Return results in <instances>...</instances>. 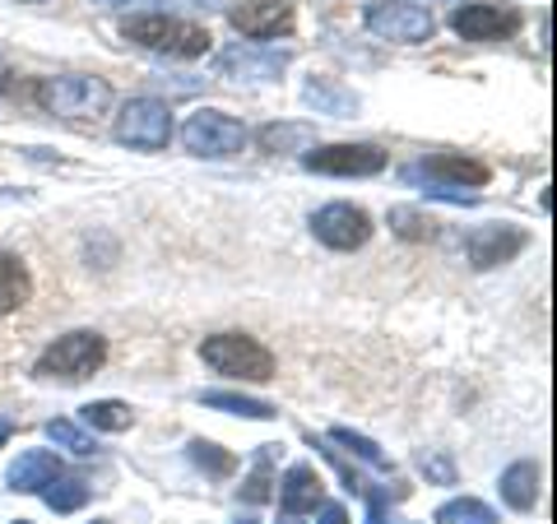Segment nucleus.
<instances>
[{
  "instance_id": "1",
  "label": "nucleus",
  "mask_w": 557,
  "mask_h": 524,
  "mask_svg": "<svg viewBox=\"0 0 557 524\" xmlns=\"http://www.w3.org/2000/svg\"><path fill=\"white\" fill-rule=\"evenodd\" d=\"M131 42H139L145 51H159V57H177V61H196L209 51V28L200 24H186V20H172V14H135V20L121 24Z\"/></svg>"
},
{
  "instance_id": "2",
  "label": "nucleus",
  "mask_w": 557,
  "mask_h": 524,
  "mask_svg": "<svg viewBox=\"0 0 557 524\" xmlns=\"http://www.w3.org/2000/svg\"><path fill=\"white\" fill-rule=\"evenodd\" d=\"M102 362H108V339H102L98 329H75V335H61L57 344L42 348L33 376H42V380H89Z\"/></svg>"
},
{
  "instance_id": "3",
  "label": "nucleus",
  "mask_w": 557,
  "mask_h": 524,
  "mask_svg": "<svg viewBox=\"0 0 557 524\" xmlns=\"http://www.w3.org/2000/svg\"><path fill=\"white\" fill-rule=\"evenodd\" d=\"M38 102L51 116L94 121V116L108 112L112 89H108V79H98V75H57V79L38 84Z\"/></svg>"
},
{
  "instance_id": "4",
  "label": "nucleus",
  "mask_w": 557,
  "mask_h": 524,
  "mask_svg": "<svg viewBox=\"0 0 557 524\" xmlns=\"http://www.w3.org/2000/svg\"><path fill=\"white\" fill-rule=\"evenodd\" d=\"M205 366L233 380H274V353L251 335H209L200 344Z\"/></svg>"
},
{
  "instance_id": "5",
  "label": "nucleus",
  "mask_w": 557,
  "mask_h": 524,
  "mask_svg": "<svg viewBox=\"0 0 557 524\" xmlns=\"http://www.w3.org/2000/svg\"><path fill=\"white\" fill-rule=\"evenodd\" d=\"M182 145L196 159H233L247 145V126L237 116L219 112V108H196L182 126Z\"/></svg>"
},
{
  "instance_id": "6",
  "label": "nucleus",
  "mask_w": 557,
  "mask_h": 524,
  "mask_svg": "<svg viewBox=\"0 0 557 524\" xmlns=\"http://www.w3.org/2000/svg\"><path fill=\"white\" fill-rule=\"evenodd\" d=\"M362 20H368V28L376 33V38L399 42V47L432 42V33H437V20H432V10L413 5V0H372Z\"/></svg>"
},
{
  "instance_id": "7",
  "label": "nucleus",
  "mask_w": 557,
  "mask_h": 524,
  "mask_svg": "<svg viewBox=\"0 0 557 524\" xmlns=\"http://www.w3.org/2000/svg\"><path fill=\"white\" fill-rule=\"evenodd\" d=\"M116 139H121V145H131V149H145V153L168 149V139H172L168 102H159V98H131L126 108H121V116H116Z\"/></svg>"
},
{
  "instance_id": "8",
  "label": "nucleus",
  "mask_w": 557,
  "mask_h": 524,
  "mask_svg": "<svg viewBox=\"0 0 557 524\" xmlns=\"http://www.w3.org/2000/svg\"><path fill=\"white\" fill-rule=\"evenodd\" d=\"M302 167L321 177H376L386 172V153L376 145H321L302 153Z\"/></svg>"
},
{
  "instance_id": "9",
  "label": "nucleus",
  "mask_w": 557,
  "mask_h": 524,
  "mask_svg": "<svg viewBox=\"0 0 557 524\" xmlns=\"http://www.w3.org/2000/svg\"><path fill=\"white\" fill-rule=\"evenodd\" d=\"M311 233H317V241L330 251H358V247H368V237H372V219H368V209H358V204H325L311 214Z\"/></svg>"
},
{
  "instance_id": "10",
  "label": "nucleus",
  "mask_w": 557,
  "mask_h": 524,
  "mask_svg": "<svg viewBox=\"0 0 557 524\" xmlns=\"http://www.w3.org/2000/svg\"><path fill=\"white\" fill-rule=\"evenodd\" d=\"M450 28L465 42H502L520 28V14L511 5H497V0H474V5H460L450 14Z\"/></svg>"
},
{
  "instance_id": "11",
  "label": "nucleus",
  "mask_w": 557,
  "mask_h": 524,
  "mask_svg": "<svg viewBox=\"0 0 557 524\" xmlns=\"http://www.w3.org/2000/svg\"><path fill=\"white\" fill-rule=\"evenodd\" d=\"M405 182L413 186H450V190H465V186H483L487 182V167L479 159H465V153H428L423 163L405 167Z\"/></svg>"
},
{
  "instance_id": "12",
  "label": "nucleus",
  "mask_w": 557,
  "mask_h": 524,
  "mask_svg": "<svg viewBox=\"0 0 557 524\" xmlns=\"http://www.w3.org/2000/svg\"><path fill=\"white\" fill-rule=\"evenodd\" d=\"M525 233L511 228V223H483V228L469 233L465 251H469V265L474 270H497V265H511V260L525 251Z\"/></svg>"
},
{
  "instance_id": "13",
  "label": "nucleus",
  "mask_w": 557,
  "mask_h": 524,
  "mask_svg": "<svg viewBox=\"0 0 557 524\" xmlns=\"http://www.w3.org/2000/svg\"><path fill=\"white\" fill-rule=\"evenodd\" d=\"M228 24L242 33V38L270 42V38H284L293 28V5L288 0H242V5L228 10Z\"/></svg>"
},
{
  "instance_id": "14",
  "label": "nucleus",
  "mask_w": 557,
  "mask_h": 524,
  "mask_svg": "<svg viewBox=\"0 0 557 524\" xmlns=\"http://www.w3.org/2000/svg\"><path fill=\"white\" fill-rule=\"evenodd\" d=\"M288 70V51H251V47H233L219 57V75L228 79H278Z\"/></svg>"
},
{
  "instance_id": "15",
  "label": "nucleus",
  "mask_w": 557,
  "mask_h": 524,
  "mask_svg": "<svg viewBox=\"0 0 557 524\" xmlns=\"http://www.w3.org/2000/svg\"><path fill=\"white\" fill-rule=\"evenodd\" d=\"M325 501V483L311 464H293L284 483H278V506H284L288 515H302V511H317Z\"/></svg>"
},
{
  "instance_id": "16",
  "label": "nucleus",
  "mask_w": 557,
  "mask_h": 524,
  "mask_svg": "<svg viewBox=\"0 0 557 524\" xmlns=\"http://www.w3.org/2000/svg\"><path fill=\"white\" fill-rule=\"evenodd\" d=\"M61 474V460L51 450H20V460L10 464V492H42V487Z\"/></svg>"
},
{
  "instance_id": "17",
  "label": "nucleus",
  "mask_w": 557,
  "mask_h": 524,
  "mask_svg": "<svg viewBox=\"0 0 557 524\" xmlns=\"http://www.w3.org/2000/svg\"><path fill=\"white\" fill-rule=\"evenodd\" d=\"M539 483H544V474H539V464L534 460H520L511 464L507 474H502V501L511 506V511H530V506L539 501Z\"/></svg>"
},
{
  "instance_id": "18",
  "label": "nucleus",
  "mask_w": 557,
  "mask_h": 524,
  "mask_svg": "<svg viewBox=\"0 0 557 524\" xmlns=\"http://www.w3.org/2000/svg\"><path fill=\"white\" fill-rule=\"evenodd\" d=\"M33 297V278H28V265L20 255H0V316L20 311Z\"/></svg>"
},
{
  "instance_id": "19",
  "label": "nucleus",
  "mask_w": 557,
  "mask_h": 524,
  "mask_svg": "<svg viewBox=\"0 0 557 524\" xmlns=\"http://www.w3.org/2000/svg\"><path fill=\"white\" fill-rule=\"evenodd\" d=\"M205 409H223V413H237V417H256V423H270V417H278L274 404H265V399H251V395H237V390H200L196 395Z\"/></svg>"
},
{
  "instance_id": "20",
  "label": "nucleus",
  "mask_w": 557,
  "mask_h": 524,
  "mask_svg": "<svg viewBox=\"0 0 557 524\" xmlns=\"http://www.w3.org/2000/svg\"><path fill=\"white\" fill-rule=\"evenodd\" d=\"M79 417H84L89 432H126L135 423L131 404H121V399H94V404L79 409Z\"/></svg>"
},
{
  "instance_id": "21",
  "label": "nucleus",
  "mask_w": 557,
  "mask_h": 524,
  "mask_svg": "<svg viewBox=\"0 0 557 524\" xmlns=\"http://www.w3.org/2000/svg\"><path fill=\"white\" fill-rule=\"evenodd\" d=\"M89 492H94V487L84 483V478L57 474V478H51V483L42 487V501H47V506H51V511H57V515H70V511H79V506L89 501Z\"/></svg>"
},
{
  "instance_id": "22",
  "label": "nucleus",
  "mask_w": 557,
  "mask_h": 524,
  "mask_svg": "<svg viewBox=\"0 0 557 524\" xmlns=\"http://www.w3.org/2000/svg\"><path fill=\"white\" fill-rule=\"evenodd\" d=\"M437 524H497V511L479 497H456L437 511Z\"/></svg>"
},
{
  "instance_id": "23",
  "label": "nucleus",
  "mask_w": 557,
  "mask_h": 524,
  "mask_svg": "<svg viewBox=\"0 0 557 524\" xmlns=\"http://www.w3.org/2000/svg\"><path fill=\"white\" fill-rule=\"evenodd\" d=\"M47 436H51V441H57L61 450H70V456H94V450H98L94 432H84L79 423H70V417H51Z\"/></svg>"
},
{
  "instance_id": "24",
  "label": "nucleus",
  "mask_w": 557,
  "mask_h": 524,
  "mask_svg": "<svg viewBox=\"0 0 557 524\" xmlns=\"http://www.w3.org/2000/svg\"><path fill=\"white\" fill-rule=\"evenodd\" d=\"M330 441L335 446H344V450H354L358 460H368L372 469H391V460H386V450H381L372 436H362V432H354V427H330Z\"/></svg>"
},
{
  "instance_id": "25",
  "label": "nucleus",
  "mask_w": 557,
  "mask_h": 524,
  "mask_svg": "<svg viewBox=\"0 0 557 524\" xmlns=\"http://www.w3.org/2000/svg\"><path fill=\"white\" fill-rule=\"evenodd\" d=\"M302 98H307L317 112H335V116H344V112H358V98H354V93H339L330 79H311Z\"/></svg>"
},
{
  "instance_id": "26",
  "label": "nucleus",
  "mask_w": 557,
  "mask_h": 524,
  "mask_svg": "<svg viewBox=\"0 0 557 524\" xmlns=\"http://www.w3.org/2000/svg\"><path fill=\"white\" fill-rule=\"evenodd\" d=\"M391 228H395V237H405V241H432L437 237V223H432L428 214H418V209H409V204L391 209Z\"/></svg>"
},
{
  "instance_id": "27",
  "label": "nucleus",
  "mask_w": 557,
  "mask_h": 524,
  "mask_svg": "<svg viewBox=\"0 0 557 524\" xmlns=\"http://www.w3.org/2000/svg\"><path fill=\"white\" fill-rule=\"evenodd\" d=\"M256 139L265 153H293V149L311 145V126H265Z\"/></svg>"
},
{
  "instance_id": "28",
  "label": "nucleus",
  "mask_w": 557,
  "mask_h": 524,
  "mask_svg": "<svg viewBox=\"0 0 557 524\" xmlns=\"http://www.w3.org/2000/svg\"><path fill=\"white\" fill-rule=\"evenodd\" d=\"M274 450H278V446H260V460H256V469L247 474V483H242V497H247V501H265V497L274 492V474H270Z\"/></svg>"
},
{
  "instance_id": "29",
  "label": "nucleus",
  "mask_w": 557,
  "mask_h": 524,
  "mask_svg": "<svg viewBox=\"0 0 557 524\" xmlns=\"http://www.w3.org/2000/svg\"><path fill=\"white\" fill-rule=\"evenodd\" d=\"M190 460H196L205 474H214V478H228L237 469V460L223 446H214V441H190Z\"/></svg>"
},
{
  "instance_id": "30",
  "label": "nucleus",
  "mask_w": 557,
  "mask_h": 524,
  "mask_svg": "<svg viewBox=\"0 0 557 524\" xmlns=\"http://www.w3.org/2000/svg\"><path fill=\"white\" fill-rule=\"evenodd\" d=\"M418 469H423V474L432 478V483H456V464H450L446 456H432V450H423V456H418Z\"/></svg>"
},
{
  "instance_id": "31",
  "label": "nucleus",
  "mask_w": 557,
  "mask_h": 524,
  "mask_svg": "<svg viewBox=\"0 0 557 524\" xmlns=\"http://www.w3.org/2000/svg\"><path fill=\"white\" fill-rule=\"evenodd\" d=\"M321 524H348V511H344L339 501H330L325 511H321Z\"/></svg>"
},
{
  "instance_id": "32",
  "label": "nucleus",
  "mask_w": 557,
  "mask_h": 524,
  "mask_svg": "<svg viewBox=\"0 0 557 524\" xmlns=\"http://www.w3.org/2000/svg\"><path fill=\"white\" fill-rule=\"evenodd\" d=\"M368 524H386V497L372 492V515H368Z\"/></svg>"
},
{
  "instance_id": "33",
  "label": "nucleus",
  "mask_w": 557,
  "mask_h": 524,
  "mask_svg": "<svg viewBox=\"0 0 557 524\" xmlns=\"http://www.w3.org/2000/svg\"><path fill=\"white\" fill-rule=\"evenodd\" d=\"M5 436H10V423H5V417H0V446H5Z\"/></svg>"
},
{
  "instance_id": "34",
  "label": "nucleus",
  "mask_w": 557,
  "mask_h": 524,
  "mask_svg": "<svg viewBox=\"0 0 557 524\" xmlns=\"http://www.w3.org/2000/svg\"><path fill=\"white\" fill-rule=\"evenodd\" d=\"M5 79H10V70H5V61H0V89H5Z\"/></svg>"
},
{
  "instance_id": "35",
  "label": "nucleus",
  "mask_w": 557,
  "mask_h": 524,
  "mask_svg": "<svg viewBox=\"0 0 557 524\" xmlns=\"http://www.w3.org/2000/svg\"><path fill=\"white\" fill-rule=\"evenodd\" d=\"M20 5H42V0H20Z\"/></svg>"
},
{
  "instance_id": "36",
  "label": "nucleus",
  "mask_w": 557,
  "mask_h": 524,
  "mask_svg": "<svg viewBox=\"0 0 557 524\" xmlns=\"http://www.w3.org/2000/svg\"><path fill=\"white\" fill-rule=\"evenodd\" d=\"M446 5H465V0H446Z\"/></svg>"
},
{
  "instance_id": "37",
  "label": "nucleus",
  "mask_w": 557,
  "mask_h": 524,
  "mask_svg": "<svg viewBox=\"0 0 557 524\" xmlns=\"http://www.w3.org/2000/svg\"><path fill=\"white\" fill-rule=\"evenodd\" d=\"M278 524H298V520H278Z\"/></svg>"
},
{
  "instance_id": "38",
  "label": "nucleus",
  "mask_w": 557,
  "mask_h": 524,
  "mask_svg": "<svg viewBox=\"0 0 557 524\" xmlns=\"http://www.w3.org/2000/svg\"><path fill=\"white\" fill-rule=\"evenodd\" d=\"M237 524H256V520H237Z\"/></svg>"
},
{
  "instance_id": "39",
  "label": "nucleus",
  "mask_w": 557,
  "mask_h": 524,
  "mask_svg": "<svg viewBox=\"0 0 557 524\" xmlns=\"http://www.w3.org/2000/svg\"><path fill=\"white\" fill-rule=\"evenodd\" d=\"M14 524H33V520H14Z\"/></svg>"
},
{
  "instance_id": "40",
  "label": "nucleus",
  "mask_w": 557,
  "mask_h": 524,
  "mask_svg": "<svg viewBox=\"0 0 557 524\" xmlns=\"http://www.w3.org/2000/svg\"><path fill=\"white\" fill-rule=\"evenodd\" d=\"M94 524H108V520H94Z\"/></svg>"
}]
</instances>
